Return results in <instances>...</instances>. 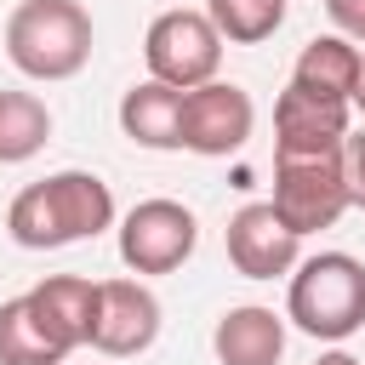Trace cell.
Listing matches in <instances>:
<instances>
[{
  "mask_svg": "<svg viewBox=\"0 0 365 365\" xmlns=\"http://www.w3.org/2000/svg\"><path fill=\"white\" fill-rule=\"evenodd\" d=\"M114 228V194L97 171H51L6 205V234L23 251H63Z\"/></svg>",
  "mask_w": 365,
  "mask_h": 365,
  "instance_id": "6da1fadb",
  "label": "cell"
},
{
  "mask_svg": "<svg viewBox=\"0 0 365 365\" xmlns=\"http://www.w3.org/2000/svg\"><path fill=\"white\" fill-rule=\"evenodd\" d=\"M97 29L80 0H17L6 17V57L23 80H74L91 63Z\"/></svg>",
  "mask_w": 365,
  "mask_h": 365,
  "instance_id": "7a4b0ae2",
  "label": "cell"
},
{
  "mask_svg": "<svg viewBox=\"0 0 365 365\" xmlns=\"http://www.w3.org/2000/svg\"><path fill=\"white\" fill-rule=\"evenodd\" d=\"M285 319L314 342H348L365 325V262L348 251L302 257L285 291Z\"/></svg>",
  "mask_w": 365,
  "mask_h": 365,
  "instance_id": "3957f363",
  "label": "cell"
},
{
  "mask_svg": "<svg viewBox=\"0 0 365 365\" xmlns=\"http://www.w3.org/2000/svg\"><path fill=\"white\" fill-rule=\"evenodd\" d=\"M291 234L336 228L348 211V177L342 148L336 154H274V200H268Z\"/></svg>",
  "mask_w": 365,
  "mask_h": 365,
  "instance_id": "277c9868",
  "label": "cell"
},
{
  "mask_svg": "<svg viewBox=\"0 0 365 365\" xmlns=\"http://www.w3.org/2000/svg\"><path fill=\"white\" fill-rule=\"evenodd\" d=\"M143 63H148V80L160 86H177V91H194V86H211L217 68H222V34L211 29L205 11H160L143 34Z\"/></svg>",
  "mask_w": 365,
  "mask_h": 365,
  "instance_id": "5b68a950",
  "label": "cell"
},
{
  "mask_svg": "<svg viewBox=\"0 0 365 365\" xmlns=\"http://www.w3.org/2000/svg\"><path fill=\"white\" fill-rule=\"evenodd\" d=\"M120 262L143 279V274H177L188 257H194V245H200V222H194V211L182 205V200H165V194H154V200H137L125 217H120Z\"/></svg>",
  "mask_w": 365,
  "mask_h": 365,
  "instance_id": "8992f818",
  "label": "cell"
},
{
  "mask_svg": "<svg viewBox=\"0 0 365 365\" xmlns=\"http://www.w3.org/2000/svg\"><path fill=\"white\" fill-rule=\"evenodd\" d=\"M257 131V103L234 80H211L182 91V148L200 160H228L251 143Z\"/></svg>",
  "mask_w": 365,
  "mask_h": 365,
  "instance_id": "52a82bcc",
  "label": "cell"
},
{
  "mask_svg": "<svg viewBox=\"0 0 365 365\" xmlns=\"http://www.w3.org/2000/svg\"><path fill=\"white\" fill-rule=\"evenodd\" d=\"M222 245H228V262L234 274L245 279H279V274H297V251H302V234L285 228V217L268 205V200H251L228 217L222 228Z\"/></svg>",
  "mask_w": 365,
  "mask_h": 365,
  "instance_id": "ba28073f",
  "label": "cell"
},
{
  "mask_svg": "<svg viewBox=\"0 0 365 365\" xmlns=\"http://www.w3.org/2000/svg\"><path fill=\"white\" fill-rule=\"evenodd\" d=\"M160 336V297L143 279H97V319L91 348L108 359H137Z\"/></svg>",
  "mask_w": 365,
  "mask_h": 365,
  "instance_id": "9c48e42d",
  "label": "cell"
},
{
  "mask_svg": "<svg viewBox=\"0 0 365 365\" xmlns=\"http://www.w3.org/2000/svg\"><path fill=\"white\" fill-rule=\"evenodd\" d=\"M348 114H354V103H342V97L285 86L274 103V154H336L342 137L354 131Z\"/></svg>",
  "mask_w": 365,
  "mask_h": 365,
  "instance_id": "30bf717a",
  "label": "cell"
},
{
  "mask_svg": "<svg viewBox=\"0 0 365 365\" xmlns=\"http://www.w3.org/2000/svg\"><path fill=\"white\" fill-rule=\"evenodd\" d=\"M211 348H217V365H279L285 359V314H274L262 302H240L217 319Z\"/></svg>",
  "mask_w": 365,
  "mask_h": 365,
  "instance_id": "8fae6325",
  "label": "cell"
},
{
  "mask_svg": "<svg viewBox=\"0 0 365 365\" xmlns=\"http://www.w3.org/2000/svg\"><path fill=\"white\" fill-rule=\"evenodd\" d=\"M29 302L40 308L46 331L74 354V348H91V319H97V279H80V274H46Z\"/></svg>",
  "mask_w": 365,
  "mask_h": 365,
  "instance_id": "7c38bea8",
  "label": "cell"
},
{
  "mask_svg": "<svg viewBox=\"0 0 365 365\" xmlns=\"http://www.w3.org/2000/svg\"><path fill=\"white\" fill-rule=\"evenodd\" d=\"M120 131L137 148H182V91L160 80H137L120 97Z\"/></svg>",
  "mask_w": 365,
  "mask_h": 365,
  "instance_id": "4fadbf2b",
  "label": "cell"
},
{
  "mask_svg": "<svg viewBox=\"0 0 365 365\" xmlns=\"http://www.w3.org/2000/svg\"><path fill=\"white\" fill-rule=\"evenodd\" d=\"M354 80H359V46L342 40V34H314L291 63V86L319 91V97L354 103Z\"/></svg>",
  "mask_w": 365,
  "mask_h": 365,
  "instance_id": "5bb4252c",
  "label": "cell"
},
{
  "mask_svg": "<svg viewBox=\"0 0 365 365\" xmlns=\"http://www.w3.org/2000/svg\"><path fill=\"white\" fill-rule=\"evenodd\" d=\"M63 359H68V348L46 331L29 291L0 302V365H63Z\"/></svg>",
  "mask_w": 365,
  "mask_h": 365,
  "instance_id": "9a60e30c",
  "label": "cell"
},
{
  "mask_svg": "<svg viewBox=\"0 0 365 365\" xmlns=\"http://www.w3.org/2000/svg\"><path fill=\"white\" fill-rule=\"evenodd\" d=\"M51 143V108L34 91H0V165H23Z\"/></svg>",
  "mask_w": 365,
  "mask_h": 365,
  "instance_id": "2e32d148",
  "label": "cell"
},
{
  "mask_svg": "<svg viewBox=\"0 0 365 365\" xmlns=\"http://www.w3.org/2000/svg\"><path fill=\"white\" fill-rule=\"evenodd\" d=\"M291 0H205L211 29L222 34V46H262L279 34Z\"/></svg>",
  "mask_w": 365,
  "mask_h": 365,
  "instance_id": "e0dca14e",
  "label": "cell"
},
{
  "mask_svg": "<svg viewBox=\"0 0 365 365\" xmlns=\"http://www.w3.org/2000/svg\"><path fill=\"white\" fill-rule=\"evenodd\" d=\"M342 177H348V205L365 211V125L342 137Z\"/></svg>",
  "mask_w": 365,
  "mask_h": 365,
  "instance_id": "ac0fdd59",
  "label": "cell"
},
{
  "mask_svg": "<svg viewBox=\"0 0 365 365\" xmlns=\"http://www.w3.org/2000/svg\"><path fill=\"white\" fill-rule=\"evenodd\" d=\"M325 11H331L342 40H354V46L365 40V0H325Z\"/></svg>",
  "mask_w": 365,
  "mask_h": 365,
  "instance_id": "d6986e66",
  "label": "cell"
},
{
  "mask_svg": "<svg viewBox=\"0 0 365 365\" xmlns=\"http://www.w3.org/2000/svg\"><path fill=\"white\" fill-rule=\"evenodd\" d=\"M314 365H359V359H354V354H348V348H331V354H319V359H314Z\"/></svg>",
  "mask_w": 365,
  "mask_h": 365,
  "instance_id": "ffe728a7",
  "label": "cell"
},
{
  "mask_svg": "<svg viewBox=\"0 0 365 365\" xmlns=\"http://www.w3.org/2000/svg\"><path fill=\"white\" fill-rule=\"evenodd\" d=\"M354 108L365 114V51H359V80H354Z\"/></svg>",
  "mask_w": 365,
  "mask_h": 365,
  "instance_id": "44dd1931",
  "label": "cell"
}]
</instances>
